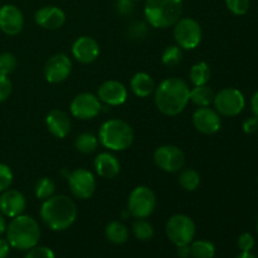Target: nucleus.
<instances>
[{"instance_id": "23", "label": "nucleus", "mask_w": 258, "mask_h": 258, "mask_svg": "<svg viewBox=\"0 0 258 258\" xmlns=\"http://www.w3.org/2000/svg\"><path fill=\"white\" fill-rule=\"evenodd\" d=\"M105 236L111 243L123 244L128 239V229L123 223L118 221H113L106 226Z\"/></svg>"}, {"instance_id": "4", "label": "nucleus", "mask_w": 258, "mask_h": 258, "mask_svg": "<svg viewBox=\"0 0 258 258\" xmlns=\"http://www.w3.org/2000/svg\"><path fill=\"white\" fill-rule=\"evenodd\" d=\"M145 18L154 28L173 27L183 14V0H146Z\"/></svg>"}, {"instance_id": "26", "label": "nucleus", "mask_w": 258, "mask_h": 258, "mask_svg": "<svg viewBox=\"0 0 258 258\" xmlns=\"http://www.w3.org/2000/svg\"><path fill=\"white\" fill-rule=\"evenodd\" d=\"M189 247H190V257L193 258H213L216 254L214 244L206 239L191 242Z\"/></svg>"}, {"instance_id": "15", "label": "nucleus", "mask_w": 258, "mask_h": 258, "mask_svg": "<svg viewBox=\"0 0 258 258\" xmlns=\"http://www.w3.org/2000/svg\"><path fill=\"white\" fill-rule=\"evenodd\" d=\"M24 28V15L22 10L13 4L0 8V30L7 35H17Z\"/></svg>"}, {"instance_id": "9", "label": "nucleus", "mask_w": 258, "mask_h": 258, "mask_svg": "<svg viewBox=\"0 0 258 258\" xmlns=\"http://www.w3.org/2000/svg\"><path fill=\"white\" fill-rule=\"evenodd\" d=\"M156 207L155 193L149 186H138L128 196L127 209L133 217L148 218L153 214Z\"/></svg>"}, {"instance_id": "33", "label": "nucleus", "mask_w": 258, "mask_h": 258, "mask_svg": "<svg viewBox=\"0 0 258 258\" xmlns=\"http://www.w3.org/2000/svg\"><path fill=\"white\" fill-rule=\"evenodd\" d=\"M226 5L229 12L234 15H244L249 10V0H226Z\"/></svg>"}, {"instance_id": "8", "label": "nucleus", "mask_w": 258, "mask_h": 258, "mask_svg": "<svg viewBox=\"0 0 258 258\" xmlns=\"http://www.w3.org/2000/svg\"><path fill=\"white\" fill-rule=\"evenodd\" d=\"M214 110L222 116L233 117L239 115L246 106L243 93L233 87L223 88L214 96Z\"/></svg>"}, {"instance_id": "39", "label": "nucleus", "mask_w": 258, "mask_h": 258, "mask_svg": "<svg viewBox=\"0 0 258 258\" xmlns=\"http://www.w3.org/2000/svg\"><path fill=\"white\" fill-rule=\"evenodd\" d=\"M116 10L121 15H130L134 12V2L133 0H117Z\"/></svg>"}, {"instance_id": "13", "label": "nucleus", "mask_w": 258, "mask_h": 258, "mask_svg": "<svg viewBox=\"0 0 258 258\" xmlns=\"http://www.w3.org/2000/svg\"><path fill=\"white\" fill-rule=\"evenodd\" d=\"M72 71V62L64 53H57L47 60L44 77L49 83H60L68 78Z\"/></svg>"}, {"instance_id": "24", "label": "nucleus", "mask_w": 258, "mask_h": 258, "mask_svg": "<svg viewBox=\"0 0 258 258\" xmlns=\"http://www.w3.org/2000/svg\"><path fill=\"white\" fill-rule=\"evenodd\" d=\"M214 96H216V93L207 85L194 86L193 90H190L189 100L198 107H207V106H211L213 103Z\"/></svg>"}, {"instance_id": "14", "label": "nucleus", "mask_w": 258, "mask_h": 258, "mask_svg": "<svg viewBox=\"0 0 258 258\" xmlns=\"http://www.w3.org/2000/svg\"><path fill=\"white\" fill-rule=\"evenodd\" d=\"M194 127L202 134L206 135H213L218 133L222 126L221 115L214 108L198 107L193 113Z\"/></svg>"}, {"instance_id": "41", "label": "nucleus", "mask_w": 258, "mask_h": 258, "mask_svg": "<svg viewBox=\"0 0 258 258\" xmlns=\"http://www.w3.org/2000/svg\"><path fill=\"white\" fill-rule=\"evenodd\" d=\"M10 244L7 239L0 238V258H7L9 256Z\"/></svg>"}, {"instance_id": "30", "label": "nucleus", "mask_w": 258, "mask_h": 258, "mask_svg": "<svg viewBox=\"0 0 258 258\" xmlns=\"http://www.w3.org/2000/svg\"><path fill=\"white\" fill-rule=\"evenodd\" d=\"M133 233L140 241H149L154 236V228L145 218H138L133 224Z\"/></svg>"}, {"instance_id": "10", "label": "nucleus", "mask_w": 258, "mask_h": 258, "mask_svg": "<svg viewBox=\"0 0 258 258\" xmlns=\"http://www.w3.org/2000/svg\"><path fill=\"white\" fill-rule=\"evenodd\" d=\"M154 161L156 166L166 173H176L181 170L185 164V155L178 146L164 145L154 153Z\"/></svg>"}, {"instance_id": "6", "label": "nucleus", "mask_w": 258, "mask_h": 258, "mask_svg": "<svg viewBox=\"0 0 258 258\" xmlns=\"http://www.w3.org/2000/svg\"><path fill=\"white\" fill-rule=\"evenodd\" d=\"M166 236L176 247L188 246L196 237V223L185 214H175L168 221L165 227Z\"/></svg>"}, {"instance_id": "42", "label": "nucleus", "mask_w": 258, "mask_h": 258, "mask_svg": "<svg viewBox=\"0 0 258 258\" xmlns=\"http://www.w3.org/2000/svg\"><path fill=\"white\" fill-rule=\"evenodd\" d=\"M251 108H252V113L256 118H258V91L254 92V95L252 96L251 98Z\"/></svg>"}, {"instance_id": "18", "label": "nucleus", "mask_w": 258, "mask_h": 258, "mask_svg": "<svg viewBox=\"0 0 258 258\" xmlns=\"http://www.w3.org/2000/svg\"><path fill=\"white\" fill-rule=\"evenodd\" d=\"M72 54L78 62L88 64L97 59L100 54V45L92 37L83 35L75 40L72 45Z\"/></svg>"}, {"instance_id": "32", "label": "nucleus", "mask_w": 258, "mask_h": 258, "mask_svg": "<svg viewBox=\"0 0 258 258\" xmlns=\"http://www.w3.org/2000/svg\"><path fill=\"white\" fill-rule=\"evenodd\" d=\"M18 60L13 53L3 52L0 53V73L5 76H9L17 68Z\"/></svg>"}, {"instance_id": "31", "label": "nucleus", "mask_w": 258, "mask_h": 258, "mask_svg": "<svg viewBox=\"0 0 258 258\" xmlns=\"http://www.w3.org/2000/svg\"><path fill=\"white\" fill-rule=\"evenodd\" d=\"M181 59H183V49L179 45H169L164 49L163 55H161V60L168 67L179 64Z\"/></svg>"}, {"instance_id": "38", "label": "nucleus", "mask_w": 258, "mask_h": 258, "mask_svg": "<svg viewBox=\"0 0 258 258\" xmlns=\"http://www.w3.org/2000/svg\"><path fill=\"white\" fill-rule=\"evenodd\" d=\"M237 243H238V248L241 249V252H251L254 247V238L251 233L246 232L239 236Z\"/></svg>"}, {"instance_id": "16", "label": "nucleus", "mask_w": 258, "mask_h": 258, "mask_svg": "<svg viewBox=\"0 0 258 258\" xmlns=\"http://www.w3.org/2000/svg\"><path fill=\"white\" fill-rule=\"evenodd\" d=\"M27 207L25 197L15 189H7L0 196V213L8 218L20 216Z\"/></svg>"}, {"instance_id": "20", "label": "nucleus", "mask_w": 258, "mask_h": 258, "mask_svg": "<svg viewBox=\"0 0 258 258\" xmlns=\"http://www.w3.org/2000/svg\"><path fill=\"white\" fill-rule=\"evenodd\" d=\"M48 130L58 139H64L71 131L70 116L62 110H52L45 117Z\"/></svg>"}, {"instance_id": "44", "label": "nucleus", "mask_w": 258, "mask_h": 258, "mask_svg": "<svg viewBox=\"0 0 258 258\" xmlns=\"http://www.w3.org/2000/svg\"><path fill=\"white\" fill-rule=\"evenodd\" d=\"M5 231H7V221H5V217L0 213V236L5 233Z\"/></svg>"}, {"instance_id": "12", "label": "nucleus", "mask_w": 258, "mask_h": 258, "mask_svg": "<svg viewBox=\"0 0 258 258\" xmlns=\"http://www.w3.org/2000/svg\"><path fill=\"white\" fill-rule=\"evenodd\" d=\"M101 101L88 92L80 93L72 100L70 110L72 116L80 120H92L101 112Z\"/></svg>"}, {"instance_id": "17", "label": "nucleus", "mask_w": 258, "mask_h": 258, "mask_svg": "<svg viewBox=\"0 0 258 258\" xmlns=\"http://www.w3.org/2000/svg\"><path fill=\"white\" fill-rule=\"evenodd\" d=\"M34 20L43 29L55 30L62 28L66 23V13L54 5H47L35 12Z\"/></svg>"}, {"instance_id": "7", "label": "nucleus", "mask_w": 258, "mask_h": 258, "mask_svg": "<svg viewBox=\"0 0 258 258\" xmlns=\"http://www.w3.org/2000/svg\"><path fill=\"white\" fill-rule=\"evenodd\" d=\"M202 27L193 18H180L174 24V38L181 49L191 50L202 42Z\"/></svg>"}, {"instance_id": "47", "label": "nucleus", "mask_w": 258, "mask_h": 258, "mask_svg": "<svg viewBox=\"0 0 258 258\" xmlns=\"http://www.w3.org/2000/svg\"><path fill=\"white\" fill-rule=\"evenodd\" d=\"M133 2H138V0H133Z\"/></svg>"}, {"instance_id": "34", "label": "nucleus", "mask_w": 258, "mask_h": 258, "mask_svg": "<svg viewBox=\"0 0 258 258\" xmlns=\"http://www.w3.org/2000/svg\"><path fill=\"white\" fill-rule=\"evenodd\" d=\"M13 171L9 165L0 163V193L10 188L13 183Z\"/></svg>"}, {"instance_id": "36", "label": "nucleus", "mask_w": 258, "mask_h": 258, "mask_svg": "<svg viewBox=\"0 0 258 258\" xmlns=\"http://www.w3.org/2000/svg\"><path fill=\"white\" fill-rule=\"evenodd\" d=\"M12 81L9 80L8 76L0 73V103L4 102V101H7L9 98V96L12 95Z\"/></svg>"}, {"instance_id": "27", "label": "nucleus", "mask_w": 258, "mask_h": 258, "mask_svg": "<svg viewBox=\"0 0 258 258\" xmlns=\"http://www.w3.org/2000/svg\"><path fill=\"white\" fill-rule=\"evenodd\" d=\"M179 184L186 191H194L201 184V175L194 169H184L179 174Z\"/></svg>"}, {"instance_id": "11", "label": "nucleus", "mask_w": 258, "mask_h": 258, "mask_svg": "<svg viewBox=\"0 0 258 258\" xmlns=\"http://www.w3.org/2000/svg\"><path fill=\"white\" fill-rule=\"evenodd\" d=\"M68 185L73 196L78 199H88L96 190V179L87 169H77L67 176Z\"/></svg>"}, {"instance_id": "22", "label": "nucleus", "mask_w": 258, "mask_h": 258, "mask_svg": "<svg viewBox=\"0 0 258 258\" xmlns=\"http://www.w3.org/2000/svg\"><path fill=\"white\" fill-rule=\"evenodd\" d=\"M130 87L138 97H148L155 91V82L150 75L145 72H139L131 78Z\"/></svg>"}, {"instance_id": "3", "label": "nucleus", "mask_w": 258, "mask_h": 258, "mask_svg": "<svg viewBox=\"0 0 258 258\" xmlns=\"http://www.w3.org/2000/svg\"><path fill=\"white\" fill-rule=\"evenodd\" d=\"M7 241L10 247L18 251H28L38 244L40 239V228L33 217L20 214L12 218L7 226Z\"/></svg>"}, {"instance_id": "35", "label": "nucleus", "mask_w": 258, "mask_h": 258, "mask_svg": "<svg viewBox=\"0 0 258 258\" xmlns=\"http://www.w3.org/2000/svg\"><path fill=\"white\" fill-rule=\"evenodd\" d=\"M24 258H55L54 252L48 247L35 246L33 248L28 249V253Z\"/></svg>"}, {"instance_id": "43", "label": "nucleus", "mask_w": 258, "mask_h": 258, "mask_svg": "<svg viewBox=\"0 0 258 258\" xmlns=\"http://www.w3.org/2000/svg\"><path fill=\"white\" fill-rule=\"evenodd\" d=\"M178 256L180 258H189L190 257V247L188 246H180L178 247Z\"/></svg>"}, {"instance_id": "37", "label": "nucleus", "mask_w": 258, "mask_h": 258, "mask_svg": "<svg viewBox=\"0 0 258 258\" xmlns=\"http://www.w3.org/2000/svg\"><path fill=\"white\" fill-rule=\"evenodd\" d=\"M148 33V25L143 22H134L133 24L128 27V35L133 39H141Z\"/></svg>"}, {"instance_id": "19", "label": "nucleus", "mask_w": 258, "mask_h": 258, "mask_svg": "<svg viewBox=\"0 0 258 258\" xmlns=\"http://www.w3.org/2000/svg\"><path fill=\"white\" fill-rule=\"evenodd\" d=\"M98 100L107 106H120L127 100V90L118 81H106L98 87Z\"/></svg>"}, {"instance_id": "21", "label": "nucleus", "mask_w": 258, "mask_h": 258, "mask_svg": "<svg viewBox=\"0 0 258 258\" xmlns=\"http://www.w3.org/2000/svg\"><path fill=\"white\" fill-rule=\"evenodd\" d=\"M96 173L105 179H112L120 173V161L111 153H101L95 159Z\"/></svg>"}, {"instance_id": "2", "label": "nucleus", "mask_w": 258, "mask_h": 258, "mask_svg": "<svg viewBox=\"0 0 258 258\" xmlns=\"http://www.w3.org/2000/svg\"><path fill=\"white\" fill-rule=\"evenodd\" d=\"M40 218L52 231H64L75 223L77 218V207L67 196H53L43 201Z\"/></svg>"}, {"instance_id": "46", "label": "nucleus", "mask_w": 258, "mask_h": 258, "mask_svg": "<svg viewBox=\"0 0 258 258\" xmlns=\"http://www.w3.org/2000/svg\"><path fill=\"white\" fill-rule=\"evenodd\" d=\"M257 232H258V221H257Z\"/></svg>"}, {"instance_id": "25", "label": "nucleus", "mask_w": 258, "mask_h": 258, "mask_svg": "<svg viewBox=\"0 0 258 258\" xmlns=\"http://www.w3.org/2000/svg\"><path fill=\"white\" fill-rule=\"evenodd\" d=\"M189 78H190V82L193 83L194 86L207 85L208 81L211 80V68H209V66L207 64L206 62L196 63V64L190 68Z\"/></svg>"}, {"instance_id": "40", "label": "nucleus", "mask_w": 258, "mask_h": 258, "mask_svg": "<svg viewBox=\"0 0 258 258\" xmlns=\"http://www.w3.org/2000/svg\"><path fill=\"white\" fill-rule=\"evenodd\" d=\"M242 128L246 134H254L258 133V118L252 116V117L246 118L242 123Z\"/></svg>"}, {"instance_id": "45", "label": "nucleus", "mask_w": 258, "mask_h": 258, "mask_svg": "<svg viewBox=\"0 0 258 258\" xmlns=\"http://www.w3.org/2000/svg\"><path fill=\"white\" fill-rule=\"evenodd\" d=\"M236 258H257L254 254H252L251 252H241Z\"/></svg>"}, {"instance_id": "5", "label": "nucleus", "mask_w": 258, "mask_h": 258, "mask_svg": "<svg viewBox=\"0 0 258 258\" xmlns=\"http://www.w3.org/2000/svg\"><path fill=\"white\" fill-rule=\"evenodd\" d=\"M98 140L113 151H123L131 146L134 141V131L126 121L112 118L101 125L98 131Z\"/></svg>"}, {"instance_id": "1", "label": "nucleus", "mask_w": 258, "mask_h": 258, "mask_svg": "<svg viewBox=\"0 0 258 258\" xmlns=\"http://www.w3.org/2000/svg\"><path fill=\"white\" fill-rule=\"evenodd\" d=\"M190 96L188 83L178 77H170L155 88V105L161 113L176 116L186 107Z\"/></svg>"}, {"instance_id": "28", "label": "nucleus", "mask_w": 258, "mask_h": 258, "mask_svg": "<svg viewBox=\"0 0 258 258\" xmlns=\"http://www.w3.org/2000/svg\"><path fill=\"white\" fill-rule=\"evenodd\" d=\"M76 149L82 154H91L96 151L98 146V139L91 133H82L76 139Z\"/></svg>"}, {"instance_id": "29", "label": "nucleus", "mask_w": 258, "mask_h": 258, "mask_svg": "<svg viewBox=\"0 0 258 258\" xmlns=\"http://www.w3.org/2000/svg\"><path fill=\"white\" fill-rule=\"evenodd\" d=\"M55 191V183L53 179L48 178V176H43L35 184V197L40 201H45V199L53 197Z\"/></svg>"}]
</instances>
